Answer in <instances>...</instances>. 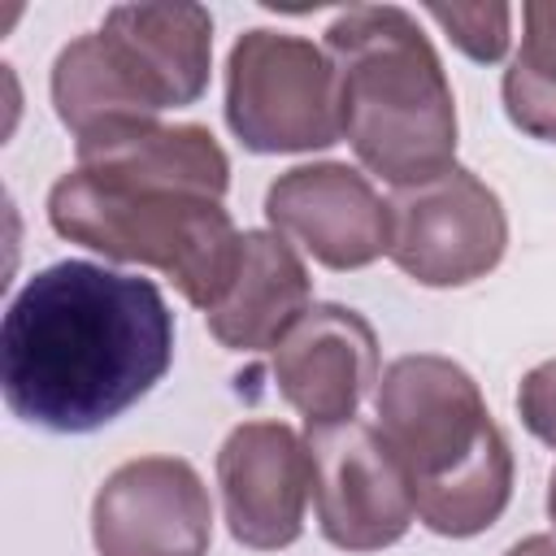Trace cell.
<instances>
[{
    "label": "cell",
    "instance_id": "1",
    "mask_svg": "<svg viewBox=\"0 0 556 556\" xmlns=\"http://www.w3.org/2000/svg\"><path fill=\"white\" fill-rule=\"evenodd\" d=\"M174 361V313L152 278L56 261L26 278L0 326V391L13 417L87 434L139 404Z\"/></svg>",
    "mask_w": 556,
    "mask_h": 556
},
{
    "label": "cell",
    "instance_id": "2",
    "mask_svg": "<svg viewBox=\"0 0 556 556\" xmlns=\"http://www.w3.org/2000/svg\"><path fill=\"white\" fill-rule=\"evenodd\" d=\"M374 417L408 473L421 526L469 539L500 521L513 495V452L465 365L434 352L391 361Z\"/></svg>",
    "mask_w": 556,
    "mask_h": 556
},
{
    "label": "cell",
    "instance_id": "3",
    "mask_svg": "<svg viewBox=\"0 0 556 556\" xmlns=\"http://www.w3.org/2000/svg\"><path fill=\"white\" fill-rule=\"evenodd\" d=\"M339 74L343 135L391 187L421 182L456 156V96L417 17L395 4H352L326 30Z\"/></svg>",
    "mask_w": 556,
    "mask_h": 556
},
{
    "label": "cell",
    "instance_id": "4",
    "mask_svg": "<svg viewBox=\"0 0 556 556\" xmlns=\"http://www.w3.org/2000/svg\"><path fill=\"white\" fill-rule=\"evenodd\" d=\"M48 222L61 239L83 243L109 261L161 269L182 300L213 308L243 252V235L213 195L122 182L87 169H70L48 191Z\"/></svg>",
    "mask_w": 556,
    "mask_h": 556
},
{
    "label": "cell",
    "instance_id": "5",
    "mask_svg": "<svg viewBox=\"0 0 556 556\" xmlns=\"http://www.w3.org/2000/svg\"><path fill=\"white\" fill-rule=\"evenodd\" d=\"M226 122L248 152L339 143L343 104L326 48L287 30H243L226 61Z\"/></svg>",
    "mask_w": 556,
    "mask_h": 556
},
{
    "label": "cell",
    "instance_id": "6",
    "mask_svg": "<svg viewBox=\"0 0 556 556\" xmlns=\"http://www.w3.org/2000/svg\"><path fill=\"white\" fill-rule=\"evenodd\" d=\"M391 261L421 287H465L486 278L508 248V217L500 195L460 165L421 182L395 187Z\"/></svg>",
    "mask_w": 556,
    "mask_h": 556
},
{
    "label": "cell",
    "instance_id": "7",
    "mask_svg": "<svg viewBox=\"0 0 556 556\" xmlns=\"http://www.w3.org/2000/svg\"><path fill=\"white\" fill-rule=\"evenodd\" d=\"M313 508L321 534L343 552H382L400 543L417 517L413 486L382 430L348 417L308 426Z\"/></svg>",
    "mask_w": 556,
    "mask_h": 556
},
{
    "label": "cell",
    "instance_id": "8",
    "mask_svg": "<svg viewBox=\"0 0 556 556\" xmlns=\"http://www.w3.org/2000/svg\"><path fill=\"white\" fill-rule=\"evenodd\" d=\"M91 543L100 556H208L213 500L204 478L178 456L117 465L91 500Z\"/></svg>",
    "mask_w": 556,
    "mask_h": 556
},
{
    "label": "cell",
    "instance_id": "9",
    "mask_svg": "<svg viewBox=\"0 0 556 556\" xmlns=\"http://www.w3.org/2000/svg\"><path fill=\"white\" fill-rule=\"evenodd\" d=\"M269 230L326 269H365L391 252V204L369 178L339 161L295 165L265 191Z\"/></svg>",
    "mask_w": 556,
    "mask_h": 556
},
{
    "label": "cell",
    "instance_id": "10",
    "mask_svg": "<svg viewBox=\"0 0 556 556\" xmlns=\"http://www.w3.org/2000/svg\"><path fill=\"white\" fill-rule=\"evenodd\" d=\"M217 486L235 543L252 552L291 547L313 500L308 443L282 421H243L217 452Z\"/></svg>",
    "mask_w": 556,
    "mask_h": 556
},
{
    "label": "cell",
    "instance_id": "11",
    "mask_svg": "<svg viewBox=\"0 0 556 556\" xmlns=\"http://www.w3.org/2000/svg\"><path fill=\"white\" fill-rule=\"evenodd\" d=\"M274 382L304 426H330L356 417L378 374L374 326L343 304H308V313L274 348Z\"/></svg>",
    "mask_w": 556,
    "mask_h": 556
},
{
    "label": "cell",
    "instance_id": "12",
    "mask_svg": "<svg viewBox=\"0 0 556 556\" xmlns=\"http://www.w3.org/2000/svg\"><path fill=\"white\" fill-rule=\"evenodd\" d=\"M100 39L152 117L195 104L208 87L213 17L200 4H117Z\"/></svg>",
    "mask_w": 556,
    "mask_h": 556
},
{
    "label": "cell",
    "instance_id": "13",
    "mask_svg": "<svg viewBox=\"0 0 556 556\" xmlns=\"http://www.w3.org/2000/svg\"><path fill=\"white\" fill-rule=\"evenodd\" d=\"M78 169L122 178V182H148V187H174L222 200L230 187V161L208 126L178 122L165 126L161 117H135L113 122L78 139Z\"/></svg>",
    "mask_w": 556,
    "mask_h": 556
},
{
    "label": "cell",
    "instance_id": "14",
    "mask_svg": "<svg viewBox=\"0 0 556 556\" xmlns=\"http://www.w3.org/2000/svg\"><path fill=\"white\" fill-rule=\"evenodd\" d=\"M313 278L304 256L278 230H243L239 269L226 295L204 313L208 334L230 352H265L308 313Z\"/></svg>",
    "mask_w": 556,
    "mask_h": 556
},
{
    "label": "cell",
    "instance_id": "15",
    "mask_svg": "<svg viewBox=\"0 0 556 556\" xmlns=\"http://www.w3.org/2000/svg\"><path fill=\"white\" fill-rule=\"evenodd\" d=\"M52 104H56L61 126L74 130V139H83L100 126H113V122L152 117L143 109V100L135 96V87L126 83V74L117 70L100 30L78 35L56 52V61H52Z\"/></svg>",
    "mask_w": 556,
    "mask_h": 556
},
{
    "label": "cell",
    "instance_id": "16",
    "mask_svg": "<svg viewBox=\"0 0 556 556\" xmlns=\"http://www.w3.org/2000/svg\"><path fill=\"white\" fill-rule=\"evenodd\" d=\"M521 22V48L504 70V113L530 139L556 143V4H526Z\"/></svg>",
    "mask_w": 556,
    "mask_h": 556
},
{
    "label": "cell",
    "instance_id": "17",
    "mask_svg": "<svg viewBox=\"0 0 556 556\" xmlns=\"http://www.w3.org/2000/svg\"><path fill=\"white\" fill-rule=\"evenodd\" d=\"M426 13L447 30V39L469 61H500L508 52V39H513L508 4H430Z\"/></svg>",
    "mask_w": 556,
    "mask_h": 556
},
{
    "label": "cell",
    "instance_id": "18",
    "mask_svg": "<svg viewBox=\"0 0 556 556\" xmlns=\"http://www.w3.org/2000/svg\"><path fill=\"white\" fill-rule=\"evenodd\" d=\"M517 413L526 430L556 447V361L534 365L517 387Z\"/></svg>",
    "mask_w": 556,
    "mask_h": 556
},
{
    "label": "cell",
    "instance_id": "19",
    "mask_svg": "<svg viewBox=\"0 0 556 556\" xmlns=\"http://www.w3.org/2000/svg\"><path fill=\"white\" fill-rule=\"evenodd\" d=\"M504 556H556V534H530V539L513 543Z\"/></svg>",
    "mask_w": 556,
    "mask_h": 556
},
{
    "label": "cell",
    "instance_id": "20",
    "mask_svg": "<svg viewBox=\"0 0 556 556\" xmlns=\"http://www.w3.org/2000/svg\"><path fill=\"white\" fill-rule=\"evenodd\" d=\"M547 517L556 526V469H552V482H547Z\"/></svg>",
    "mask_w": 556,
    "mask_h": 556
}]
</instances>
